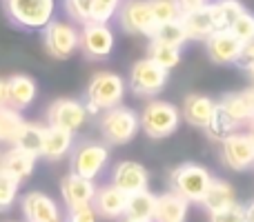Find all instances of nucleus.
<instances>
[{
	"instance_id": "26",
	"label": "nucleus",
	"mask_w": 254,
	"mask_h": 222,
	"mask_svg": "<svg viewBox=\"0 0 254 222\" xmlns=\"http://www.w3.org/2000/svg\"><path fill=\"white\" fill-rule=\"evenodd\" d=\"M246 11L248 9L239 0H214V2H210V16L216 31H228L234 25V20Z\"/></svg>"
},
{
	"instance_id": "44",
	"label": "nucleus",
	"mask_w": 254,
	"mask_h": 222,
	"mask_svg": "<svg viewBox=\"0 0 254 222\" xmlns=\"http://www.w3.org/2000/svg\"><path fill=\"white\" fill-rule=\"evenodd\" d=\"M246 133L250 135V138H252V142H254V120L248 122V131H246Z\"/></svg>"
},
{
	"instance_id": "14",
	"label": "nucleus",
	"mask_w": 254,
	"mask_h": 222,
	"mask_svg": "<svg viewBox=\"0 0 254 222\" xmlns=\"http://www.w3.org/2000/svg\"><path fill=\"white\" fill-rule=\"evenodd\" d=\"M116 189L125 193V196H131V193L145 191L149 187V171L145 169L140 162L134 160H121L119 165L112 169V182Z\"/></svg>"
},
{
	"instance_id": "15",
	"label": "nucleus",
	"mask_w": 254,
	"mask_h": 222,
	"mask_svg": "<svg viewBox=\"0 0 254 222\" xmlns=\"http://www.w3.org/2000/svg\"><path fill=\"white\" fill-rule=\"evenodd\" d=\"M243 43L232 36V31H214L205 40V51L214 65H237Z\"/></svg>"
},
{
	"instance_id": "22",
	"label": "nucleus",
	"mask_w": 254,
	"mask_h": 222,
	"mask_svg": "<svg viewBox=\"0 0 254 222\" xmlns=\"http://www.w3.org/2000/svg\"><path fill=\"white\" fill-rule=\"evenodd\" d=\"M74 149V133L65 129H56V127H45V140H43V153L40 156L47 158L52 162L63 160L69 156Z\"/></svg>"
},
{
	"instance_id": "19",
	"label": "nucleus",
	"mask_w": 254,
	"mask_h": 222,
	"mask_svg": "<svg viewBox=\"0 0 254 222\" xmlns=\"http://www.w3.org/2000/svg\"><path fill=\"white\" fill-rule=\"evenodd\" d=\"M125 207H127V196L121 189H116L114 184L98 187L96 198H94V209H96L98 218L116 220L121 216H125Z\"/></svg>"
},
{
	"instance_id": "34",
	"label": "nucleus",
	"mask_w": 254,
	"mask_h": 222,
	"mask_svg": "<svg viewBox=\"0 0 254 222\" xmlns=\"http://www.w3.org/2000/svg\"><path fill=\"white\" fill-rule=\"evenodd\" d=\"M18 191H20V180H16L9 174L0 171V214L9 211L13 205H16Z\"/></svg>"
},
{
	"instance_id": "40",
	"label": "nucleus",
	"mask_w": 254,
	"mask_h": 222,
	"mask_svg": "<svg viewBox=\"0 0 254 222\" xmlns=\"http://www.w3.org/2000/svg\"><path fill=\"white\" fill-rule=\"evenodd\" d=\"M241 69H250V67H254V40L252 43H246L241 49V56H239V62H237Z\"/></svg>"
},
{
	"instance_id": "28",
	"label": "nucleus",
	"mask_w": 254,
	"mask_h": 222,
	"mask_svg": "<svg viewBox=\"0 0 254 222\" xmlns=\"http://www.w3.org/2000/svg\"><path fill=\"white\" fill-rule=\"evenodd\" d=\"M216 105L228 113V116L232 118L237 125H248L250 120H254L250 107H248V102H246V98H243L241 91H239V93H225V96L221 98Z\"/></svg>"
},
{
	"instance_id": "6",
	"label": "nucleus",
	"mask_w": 254,
	"mask_h": 222,
	"mask_svg": "<svg viewBox=\"0 0 254 222\" xmlns=\"http://www.w3.org/2000/svg\"><path fill=\"white\" fill-rule=\"evenodd\" d=\"M110 149L96 140H83L76 144L69 153V169L71 174L80 176L85 180H94L101 176V171L107 167Z\"/></svg>"
},
{
	"instance_id": "32",
	"label": "nucleus",
	"mask_w": 254,
	"mask_h": 222,
	"mask_svg": "<svg viewBox=\"0 0 254 222\" xmlns=\"http://www.w3.org/2000/svg\"><path fill=\"white\" fill-rule=\"evenodd\" d=\"M25 118L20 116V111L11 109V107H2L0 109V142H9L13 144L18 131L25 125Z\"/></svg>"
},
{
	"instance_id": "46",
	"label": "nucleus",
	"mask_w": 254,
	"mask_h": 222,
	"mask_svg": "<svg viewBox=\"0 0 254 222\" xmlns=\"http://www.w3.org/2000/svg\"><path fill=\"white\" fill-rule=\"evenodd\" d=\"M7 222H18V220H7Z\"/></svg>"
},
{
	"instance_id": "16",
	"label": "nucleus",
	"mask_w": 254,
	"mask_h": 222,
	"mask_svg": "<svg viewBox=\"0 0 254 222\" xmlns=\"http://www.w3.org/2000/svg\"><path fill=\"white\" fill-rule=\"evenodd\" d=\"M98 187L94 184V180H85L76 174H67L61 180V196L65 202L67 209H76V207L83 205H94V198H96Z\"/></svg>"
},
{
	"instance_id": "13",
	"label": "nucleus",
	"mask_w": 254,
	"mask_h": 222,
	"mask_svg": "<svg viewBox=\"0 0 254 222\" xmlns=\"http://www.w3.org/2000/svg\"><path fill=\"white\" fill-rule=\"evenodd\" d=\"M20 211L25 216V222H63L58 202L43 191H29L22 196Z\"/></svg>"
},
{
	"instance_id": "18",
	"label": "nucleus",
	"mask_w": 254,
	"mask_h": 222,
	"mask_svg": "<svg viewBox=\"0 0 254 222\" xmlns=\"http://www.w3.org/2000/svg\"><path fill=\"white\" fill-rule=\"evenodd\" d=\"M7 93H9V107L16 111H25L34 105L38 96V85L27 74H13L7 78Z\"/></svg>"
},
{
	"instance_id": "21",
	"label": "nucleus",
	"mask_w": 254,
	"mask_h": 222,
	"mask_svg": "<svg viewBox=\"0 0 254 222\" xmlns=\"http://www.w3.org/2000/svg\"><path fill=\"white\" fill-rule=\"evenodd\" d=\"M190 214V202L174 191H165L158 196L154 222H185Z\"/></svg>"
},
{
	"instance_id": "35",
	"label": "nucleus",
	"mask_w": 254,
	"mask_h": 222,
	"mask_svg": "<svg viewBox=\"0 0 254 222\" xmlns=\"http://www.w3.org/2000/svg\"><path fill=\"white\" fill-rule=\"evenodd\" d=\"M65 11L85 27L94 20V0H65Z\"/></svg>"
},
{
	"instance_id": "2",
	"label": "nucleus",
	"mask_w": 254,
	"mask_h": 222,
	"mask_svg": "<svg viewBox=\"0 0 254 222\" xmlns=\"http://www.w3.org/2000/svg\"><path fill=\"white\" fill-rule=\"evenodd\" d=\"M212 180V171L207 167L198 165V162H183L176 169H172L170 174V191L179 193L181 198L192 205V202H198L201 205L203 196L207 193Z\"/></svg>"
},
{
	"instance_id": "42",
	"label": "nucleus",
	"mask_w": 254,
	"mask_h": 222,
	"mask_svg": "<svg viewBox=\"0 0 254 222\" xmlns=\"http://www.w3.org/2000/svg\"><path fill=\"white\" fill-rule=\"evenodd\" d=\"M9 107V93H7V80L0 78V109Z\"/></svg>"
},
{
	"instance_id": "27",
	"label": "nucleus",
	"mask_w": 254,
	"mask_h": 222,
	"mask_svg": "<svg viewBox=\"0 0 254 222\" xmlns=\"http://www.w3.org/2000/svg\"><path fill=\"white\" fill-rule=\"evenodd\" d=\"M43 140H45V127L36 125V122H25L22 129L18 131L16 140H13L11 147L20 149V151L29 153V156L38 158L43 153Z\"/></svg>"
},
{
	"instance_id": "24",
	"label": "nucleus",
	"mask_w": 254,
	"mask_h": 222,
	"mask_svg": "<svg viewBox=\"0 0 254 222\" xmlns=\"http://www.w3.org/2000/svg\"><path fill=\"white\" fill-rule=\"evenodd\" d=\"M156 200H158V196H154L149 189L127 196L125 220H131V222H154Z\"/></svg>"
},
{
	"instance_id": "30",
	"label": "nucleus",
	"mask_w": 254,
	"mask_h": 222,
	"mask_svg": "<svg viewBox=\"0 0 254 222\" xmlns=\"http://www.w3.org/2000/svg\"><path fill=\"white\" fill-rule=\"evenodd\" d=\"M239 127H241V125H237V122H234L232 118L228 116V113H225L219 105H216V111H214V116H212L210 125H207L205 133H207V138L216 140V142H223L228 135L237 133Z\"/></svg>"
},
{
	"instance_id": "12",
	"label": "nucleus",
	"mask_w": 254,
	"mask_h": 222,
	"mask_svg": "<svg viewBox=\"0 0 254 222\" xmlns=\"http://www.w3.org/2000/svg\"><path fill=\"white\" fill-rule=\"evenodd\" d=\"M114 31L110 29V25L103 22H89L80 29V49L87 58L92 60H103L114 51Z\"/></svg>"
},
{
	"instance_id": "37",
	"label": "nucleus",
	"mask_w": 254,
	"mask_h": 222,
	"mask_svg": "<svg viewBox=\"0 0 254 222\" xmlns=\"http://www.w3.org/2000/svg\"><path fill=\"white\" fill-rule=\"evenodd\" d=\"M121 2L123 0H94V20L92 22H107L114 18V13H119Z\"/></svg>"
},
{
	"instance_id": "38",
	"label": "nucleus",
	"mask_w": 254,
	"mask_h": 222,
	"mask_svg": "<svg viewBox=\"0 0 254 222\" xmlns=\"http://www.w3.org/2000/svg\"><path fill=\"white\" fill-rule=\"evenodd\" d=\"M207 222H248L246 218V205H234L230 209L221 211V214H210Z\"/></svg>"
},
{
	"instance_id": "4",
	"label": "nucleus",
	"mask_w": 254,
	"mask_h": 222,
	"mask_svg": "<svg viewBox=\"0 0 254 222\" xmlns=\"http://www.w3.org/2000/svg\"><path fill=\"white\" fill-rule=\"evenodd\" d=\"M138 116H140V129L152 140L170 138L181 127V120H183L181 109L167 100H149Z\"/></svg>"
},
{
	"instance_id": "47",
	"label": "nucleus",
	"mask_w": 254,
	"mask_h": 222,
	"mask_svg": "<svg viewBox=\"0 0 254 222\" xmlns=\"http://www.w3.org/2000/svg\"><path fill=\"white\" fill-rule=\"evenodd\" d=\"M123 222H131V220H123Z\"/></svg>"
},
{
	"instance_id": "41",
	"label": "nucleus",
	"mask_w": 254,
	"mask_h": 222,
	"mask_svg": "<svg viewBox=\"0 0 254 222\" xmlns=\"http://www.w3.org/2000/svg\"><path fill=\"white\" fill-rule=\"evenodd\" d=\"M179 4L183 9V13H188V11H194V9H201L205 4H210V0H179Z\"/></svg>"
},
{
	"instance_id": "7",
	"label": "nucleus",
	"mask_w": 254,
	"mask_h": 222,
	"mask_svg": "<svg viewBox=\"0 0 254 222\" xmlns=\"http://www.w3.org/2000/svg\"><path fill=\"white\" fill-rule=\"evenodd\" d=\"M170 71L158 67L152 58H140L131 65L129 69V89L134 91V96L138 98H154L165 89Z\"/></svg>"
},
{
	"instance_id": "5",
	"label": "nucleus",
	"mask_w": 254,
	"mask_h": 222,
	"mask_svg": "<svg viewBox=\"0 0 254 222\" xmlns=\"http://www.w3.org/2000/svg\"><path fill=\"white\" fill-rule=\"evenodd\" d=\"M98 129L107 144H127L138 135L140 131V116L129 107H114L110 111H103L98 118Z\"/></svg>"
},
{
	"instance_id": "43",
	"label": "nucleus",
	"mask_w": 254,
	"mask_h": 222,
	"mask_svg": "<svg viewBox=\"0 0 254 222\" xmlns=\"http://www.w3.org/2000/svg\"><path fill=\"white\" fill-rule=\"evenodd\" d=\"M246 218L248 222H254V198L246 205Z\"/></svg>"
},
{
	"instance_id": "33",
	"label": "nucleus",
	"mask_w": 254,
	"mask_h": 222,
	"mask_svg": "<svg viewBox=\"0 0 254 222\" xmlns=\"http://www.w3.org/2000/svg\"><path fill=\"white\" fill-rule=\"evenodd\" d=\"M149 2H152L156 25H165V22H174L183 18V9H181L179 0H149Z\"/></svg>"
},
{
	"instance_id": "39",
	"label": "nucleus",
	"mask_w": 254,
	"mask_h": 222,
	"mask_svg": "<svg viewBox=\"0 0 254 222\" xmlns=\"http://www.w3.org/2000/svg\"><path fill=\"white\" fill-rule=\"evenodd\" d=\"M98 214L94 205H83L76 209H67V220L65 222H96Z\"/></svg>"
},
{
	"instance_id": "36",
	"label": "nucleus",
	"mask_w": 254,
	"mask_h": 222,
	"mask_svg": "<svg viewBox=\"0 0 254 222\" xmlns=\"http://www.w3.org/2000/svg\"><path fill=\"white\" fill-rule=\"evenodd\" d=\"M228 31H232V36H237L243 44L252 43V40H254V13H250V11L241 13Z\"/></svg>"
},
{
	"instance_id": "25",
	"label": "nucleus",
	"mask_w": 254,
	"mask_h": 222,
	"mask_svg": "<svg viewBox=\"0 0 254 222\" xmlns=\"http://www.w3.org/2000/svg\"><path fill=\"white\" fill-rule=\"evenodd\" d=\"M181 22H183L185 34H188L190 40H207L216 31L214 22H212V16H210V4L183 13Z\"/></svg>"
},
{
	"instance_id": "1",
	"label": "nucleus",
	"mask_w": 254,
	"mask_h": 222,
	"mask_svg": "<svg viewBox=\"0 0 254 222\" xmlns=\"http://www.w3.org/2000/svg\"><path fill=\"white\" fill-rule=\"evenodd\" d=\"M127 83L114 71H98L92 76L87 85V113L89 116H98L103 111H110L114 107L123 105Z\"/></svg>"
},
{
	"instance_id": "11",
	"label": "nucleus",
	"mask_w": 254,
	"mask_h": 222,
	"mask_svg": "<svg viewBox=\"0 0 254 222\" xmlns=\"http://www.w3.org/2000/svg\"><path fill=\"white\" fill-rule=\"evenodd\" d=\"M221 160L230 171H248L254 165V142L246 131L228 135L221 142Z\"/></svg>"
},
{
	"instance_id": "9",
	"label": "nucleus",
	"mask_w": 254,
	"mask_h": 222,
	"mask_svg": "<svg viewBox=\"0 0 254 222\" xmlns=\"http://www.w3.org/2000/svg\"><path fill=\"white\" fill-rule=\"evenodd\" d=\"M80 47V31L74 25L54 20L45 27V49L56 60H67Z\"/></svg>"
},
{
	"instance_id": "45",
	"label": "nucleus",
	"mask_w": 254,
	"mask_h": 222,
	"mask_svg": "<svg viewBox=\"0 0 254 222\" xmlns=\"http://www.w3.org/2000/svg\"><path fill=\"white\" fill-rule=\"evenodd\" d=\"M248 76H250V83H252V87H254V67L248 69Z\"/></svg>"
},
{
	"instance_id": "20",
	"label": "nucleus",
	"mask_w": 254,
	"mask_h": 222,
	"mask_svg": "<svg viewBox=\"0 0 254 222\" xmlns=\"http://www.w3.org/2000/svg\"><path fill=\"white\" fill-rule=\"evenodd\" d=\"M201 205L207 214H221V211H225V209L237 205V191H234V187L228 182V180L214 178L210 184V189H207V193L203 196Z\"/></svg>"
},
{
	"instance_id": "10",
	"label": "nucleus",
	"mask_w": 254,
	"mask_h": 222,
	"mask_svg": "<svg viewBox=\"0 0 254 222\" xmlns=\"http://www.w3.org/2000/svg\"><path fill=\"white\" fill-rule=\"evenodd\" d=\"M89 113L85 102L76 100V98H58L49 105L47 109V125L56 127V129H65L69 133H76L85 127Z\"/></svg>"
},
{
	"instance_id": "23",
	"label": "nucleus",
	"mask_w": 254,
	"mask_h": 222,
	"mask_svg": "<svg viewBox=\"0 0 254 222\" xmlns=\"http://www.w3.org/2000/svg\"><path fill=\"white\" fill-rule=\"evenodd\" d=\"M34 167H36V158L20 151V149H16V147L0 153V171L9 174L11 178L20 180V182L34 174Z\"/></svg>"
},
{
	"instance_id": "29",
	"label": "nucleus",
	"mask_w": 254,
	"mask_h": 222,
	"mask_svg": "<svg viewBox=\"0 0 254 222\" xmlns=\"http://www.w3.org/2000/svg\"><path fill=\"white\" fill-rule=\"evenodd\" d=\"M149 40H156V43L181 49L190 38H188V34H185L183 22L174 20V22H165V25H156V29H154V34L149 36Z\"/></svg>"
},
{
	"instance_id": "3",
	"label": "nucleus",
	"mask_w": 254,
	"mask_h": 222,
	"mask_svg": "<svg viewBox=\"0 0 254 222\" xmlns=\"http://www.w3.org/2000/svg\"><path fill=\"white\" fill-rule=\"evenodd\" d=\"M2 4L7 18L20 29L38 31L54 22L56 0H2Z\"/></svg>"
},
{
	"instance_id": "8",
	"label": "nucleus",
	"mask_w": 254,
	"mask_h": 222,
	"mask_svg": "<svg viewBox=\"0 0 254 222\" xmlns=\"http://www.w3.org/2000/svg\"><path fill=\"white\" fill-rule=\"evenodd\" d=\"M119 25L125 34L149 38L156 29L152 2L149 0H125L119 9Z\"/></svg>"
},
{
	"instance_id": "17",
	"label": "nucleus",
	"mask_w": 254,
	"mask_h": 222,
	"mask_svg": "<svg viewBox=\"0 0 254 222\" xmlns=\"http://www.w3.org/2000/svg\"><path fill=\"white\" fill-rule=\"evenodd\" d=\"M216 111V102L210 96H203V93H190L185 96L183 105H181V116L188 125L196 127V129H207L212 116Z\"/></svg>"
},
{
	"instance_id": "31",
	"label": "nucleus",
	"mask_w": 254,
	"mask_h": 222,
	"mask_svg": "<svg viewBox=\"0 0 254 222\" xmlns=\"http://www.w3.org/2000/svg\"><path fill=\"white\" fill-rule=\"evenodd\" d=\"M147 58H152L158 67H163V69L170 71L181 62V49L170 47V44H163V43H156V40H149Z\"/></svg>"
}]
</instances>
